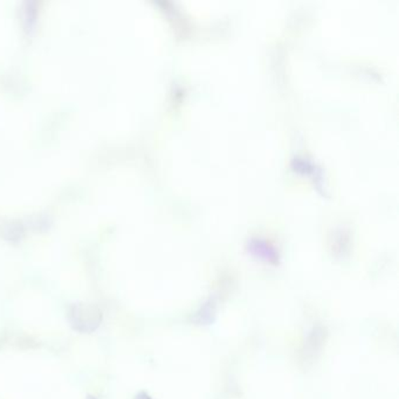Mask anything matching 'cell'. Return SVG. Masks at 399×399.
Returning <instances> with one entry per match:
<instances>
[{
    "mask_svg": "<svg viewBox=\"0 0 399 399\" xmlns=\"http://www.w3.org/2000/svg\"><path fill=\"white\" fill-rule=\"evenodd\" d=\"M68 321L72 328L80 332H93L102 322V311L95 304H73L68 308Z\"/></svg>",
    "mask_w": 399,
    "mask_h": 399,
    "instance_id": "1",
    "label": "cell"
}]
</instances>
